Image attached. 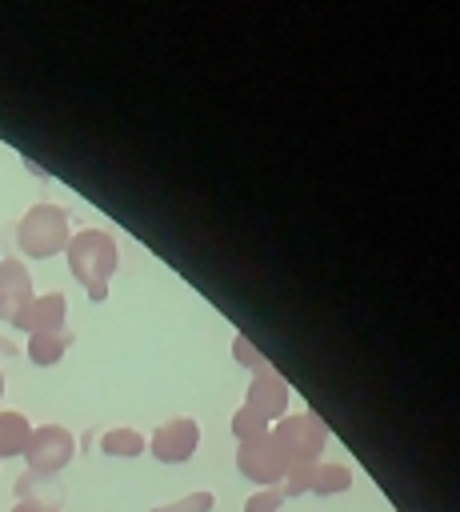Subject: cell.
<instances>
[{"mask_svg": "<svg viewBox=\"0 0 460 512\" xmlns=\"http://www.w3.org/2000/svg\"><path fill=\"white\" fill-rule=\"evenodd\" d=\"M64 256H68V272L88 288V296L92 300H104L108 296V280L120 268L116 240L104 228H80L76 236H68Z\"/></svg>", "mask_w": 460, "mask_h": 512, "instance_id": "1", "label": "cell"}, {"mask_svg": "<svg viewBox=\"0 0 460 512\" xmlns=\"http://www.w3.org/2000/svg\"><path fill=\"white\" fill-rule=\"evenodd\" d=\"M72 228H68V212L60 204H32L20 224H16V244L24 256H36V260H48L56 252H64Z\"/></svg>", "mask_w": 460, "mask_h": 512, "instance_id": "2", "label": "cell"}, {"mask_svg": "<svg viewBox=\"0 0 460 512\" xmlns=\"http://www.w3.org/2000/svg\"><path fill=\"white\" fill-rule=\"evenodd\" d=\"M76 456V436L64 428V424H36L32 436H28V448H24V464L32 476H60Z\"/></svg>", "mask_w": 460, "mask_h": 512, "instance_id": "3", "label": "cell"}, {"mask_svg": "<svg viewBox=\"0 0 460 512\" xmlns=\"http://www.w3.org/2000/svg\"><path fill=\"white\" fill-rule=\"evenodd\" d=\"M236 472H240L244 480H252L256 488H280V480H284V472H288V456H284V448L276 444V436L264 432V436H256V440L236 444Z\"/></svg>", "mask_w": 460, "mask_h": 512, "instance_id": "4", "label": "cell"}, {"mask_svg": "<svg viewBox=\"0 0 460 512\" xmlns=\"http://www.w3.org/2000/svg\"><path fill=\"white\" fill-rule=\"evenodd\" d=\"M272 436H276V444L284 448L288 464H296V460H320V452H324V444H328V428L320 424L316 412L280 416V420L272 424Z\"/></svg>", "mask_w": 460, "mask_h": 512, "instance_id": "5", "label": "cell"}, {"mask_svg": "<svg viewBox=\"0 0 460 512\" xmlns=\"http://www.w3.org/2000/svg\"><path fill=\"white\" fill-rule=\"evenodd\" d=\"M196 448H200V424L192 416H172L148 436V452L160 464H184L192 460Z\"/></svg>", "mask_w": 460, "mask_h": 512, "instance_id": "6", "label": "cell"}, {"mask_svg": "<svg viewBox=\"0 0 460 512\" xmlns=\"http://www.w3.org/2000/svg\"><path fill=\"white\" fill-rule=\"evenodd\" d=\"M288 400H292V388H288V380H284L272 364L260 368V372H252L248 392H244V404L256 408L268 424H276L280 416H288Z\"/></svg>", "mask_w": 460, "mask_h": 512, "instance_id": "7", "label": "cell"}, {"mask_svg": "<svg viewBox=\"0 0 460 512\" xmlns=\"http://www.w3.org/2000/svg\"><path fill=\"white\" fill-rule=\"evenodd\" d=\"M64 316H68L64 292H44V296H32L12 316V328H20L28 336H36V332H64Z\"/></svg>", "mask_w": 460, "mask_h": 512, "instance_id": "8", "label": "cell"}, {"mask_svg": "<svg viewBox=\"0 0 460 512\" xmlns=\"http://www.w3.org/2000/svg\"><path fill=\"white\" fill-rule=\"evenodd\" d=\"M32 296H36V292H32L28 268H24L16 256H4V260H0V320L12 324V316H16Z\"/></svg>", "mask_w": 460, "mask_h": 512, "instance_id": "9", "label": "cell"}, {"mask_svg": "<svg viewBox=\"0 0 460 512\" xmlns=\"http://www.w3.org/2000/svg\"><path fill=\"white\" fill-rule=\"evenodd\" d=\"M28 436H32V420L16 408H0V460L24 456Z\"/></svg>", "mask_w": 460, "mask_h": 512, "instance_id": "10", "label": "cell"}, {"mask_svg": "<svg viewBox=\"0 0 460 512\" xmlns=\"http://www.w3.org/2000/svg\"><path fill=\"white\" fill-rule=\"evenodd\" d=\"M352 488V468L340 460H316L308 496H344Z\"/></svg>", "mask_w": 460, "mask_h": 512, "instance_id": "11", "label": "cell"}, {"mask_svg": "<svg viewBox=\"0 0 460 512\" xmlns=\"http://www.w3.org/2000/svg\"><path fill=\"white\" fill-rule=\"evenodd\" d=\"M100 452H104V456L132 460V456H144V452H148V440H144V432L120 424V428H108V432L100 436Z\"/></svg>", "mask_w": 460, "mask_h": 512, "instance_id": "12", "label": "cell"}, {"mask_svg": "<svg viewBox=\"0 0 460 512\" xmlns=\"http://www.w3.org/2000/svg\"><path fill=\"white\" fill-rule=\"evenodd\" d=\"M28 360L32 364H40V368H52V364H60V356L68 352V332H36V336H28Z\"/></svg>", "mask_w": 460, "mask_h": 512, "instance_id": "13", "label": "cell"}, {"mask_svg": "<svg viewBox=\"0 0 460 512\" xmlns=\"http://www.w3.org/2000/svg\"><path fill=\"white\" fill-rule=\"evenodd\" d=\"M264 432H272V424L256 412V408H248V404H240L236 412H232V436H236V444H244V440H256V436H264Z\"/></svg>", "mask_w": 460, "mask_h": 512, "instance_id": "14", "label": "cell"}, {"mask_svg": "<svg viewBox=\"0 0 460 512\" xmlns=\"http://www.w3.org/2000/svg\"><path fill=\"white\" fill-rule=\"evenodd\" d=\"M312 472H316V460H296V464H288V472H284V480H280L284 500L304 496V492L312 488Z\"/></svg>", "mask_w": 460, "mask_h": 512, "instance_id": "15", "label": "cell"}, {"mask_svg": "<svg viewBox=\"0 0 460 512\" xmlns=\"http://www.w3.org/2000/svg\"><path fill=\"white\" fill-rule=\"evenodd\" d=\"M212 508H216V492L212 488H196V492H188V496H180L172 504H160L152 512H212Z\"/></svg>", "mask_w": 460, "mask_h": 512, "instance_id": "16", "label": "cell"}, {"mask_svg": "<svg viewBox=\"0 0 460 512\" xmlns=\"http://www.w3.org/2000/svg\"><path fill=\"white\" fill-rule=\"evenodd\" d=\"M232 360L240 364V368H248V372H260V368H268V360H264V352L248 340V336H232Z\"/></svg>", "mask_w": 460, "mask_h": 512, "instance_id": "17", "label": "cell"}, {"mask_svg": "<svg viewBox=\"0 0 460 512\" xmlns=\"http://www.w3.org/2000/svg\"><path fill=\"white\" fill-rule=\"evenodd\" d=\"M284 508V492L280 488H256L244 500V512H280Z\"/></svg>", "mask_w": 460, "mask_h": 512, "instance_id": "18", "label": "cell"}, {"mask_svg": "<svg viewBox=\"0 0 460 512\" xmlns=\"http://www.w3.org/2000/svg\"><path fill=\"white\" fill-rule=\"evenodd\" d=\"M48 508H56V504H40V500H16L8 512H48Z\"/></svg>", "mask_w": 460, "mask_h": 512, "instance_id": "19", "label": "cell"}, {"mask_svg": "<svg viewBox=\"0 0 460 512\" xmlns=\"http://www.w3.org/2000/svg\"><path fill=\"white\" fill-rule=\"evenodd\" d=\"M0 400H4V376H0Z\"/></svg>", "mask_w": 460, "mask_h": 512, "instance_id": "20", "label": "cell"}, {"mask_svg": "<svg viewBox=\"0 0 460 512\" xmlns=\"http://www.w3.org/2000/svg\"><path fill=\"white\" fill-rule=\"evenodd\" d=\"M48 512H60V508H48Z\"/></svg>", "mask_w": 460, "mask_h": 512, "instance_id": "21", "label": "cell"}]
</instances>
